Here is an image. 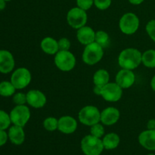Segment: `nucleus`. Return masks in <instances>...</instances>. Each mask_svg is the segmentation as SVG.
Here are the masks:
<instances>
[{
	"label": "nucleus",
	"instance_id": "17",
	"mask_svg": "<svg viewBox=\"0 0 155 155\" xmlns=\"http://www.w3.org/2000/svg\"><path fill=\"white\" fill-rule=\"evenodd\" d=\"M95 31L89 26H84L77 31V39L80 44L87 45L95 42Z\"/></svg>",
	"mask_w": 155,
	"mask_h": 155
},
{
	"label": "nucleus",
	"instance_id": "34",
	"mask_svg": "<svg viewBox=\"0 0 155 155\" xmlns=\"http://www.w3.org/2000/svg\"><path fill=\"white\" fill-rule=\"evenodd\" d=\"M102 87L103 86H95V85H94V88H93L94 94L96 95H98V96H101V91H102Z\"/></svg>",
	"mask_w": 155,
	"mask_h": 155
},
{
	"label": "nucleus",
	"instance_id": "12",
	"mask_svg": "<svg viewBox=\"0 0 155 155\" xmlns=\"http://www.w3.org/2000/svg\"><path fill=\"white\" fill-rule=\"evenodd\" d=\"M47 103L46 95L39 89H31L27 93V104L36 109L42 108Z\"/></svg>",
	"mask_w": 155,
	"mask_h": 155
},
{
	"label": "nucleus",
	"instance_id": "35",
	"mask_svg": "<svg viewBox=\"0 0 155 155\" xmlns=\"http://www.w3.org/2000/svg\"><path fill=\"white\" fill-rule=\"evenodd\" d=\"M148 130H155V119H151L147 123Z\"/></svg>",
	"mask_w": 155,
	"mask_h": 155
},
{
	"label": "nucleus",
	"instance_id": "40",
	"mask_svg": "<svg viewBox=\"0 0 155 155\" xmlns=\"http://www.w3.org/2000/svg\"><path fill=\"white\" fill-rule=\"evenodd\" d=\"M5 2H9V1H12V0H5Z\"/></svg>",
	"mask_w": 155,
	"mask_h": 155
},
{
	"label": "nucleus",
	"instance_id": "4",
	"mask_svg": "<svg viewBox=\"0 0 155 155\" xmlns=\"http://www.w3.org/2000/svg\"><path fill=\"white\" fill-rule=\"evenodd\" d=\"M78 120L82 124L92 127L101 121V111L94 105H86L82 107L78 113Z\"/></svg>",
	"mask_w": 155,
	"mask_h": 155
},
{
	"label": "nucleus",
	"instance_id": "20",
	"mask_svg": "<svg viewBox=\"0 0 155 155\" xmlns=\"http://www.w3.org/2000/svg\"><path fill=\"white\" fill-rule=\"evenodd\" d=\"M102 142L104 149L114 150L119 146L120 143V138L117 133H109L103 136Z\"/></svg>",
	"mask_w": 155,
	"mask_h": 155
},
{
	"label": "nucleus",
	"instance_id": "16",
	"mask_svg": "<svg viewBox=\"0 0 155 155\" xmlns=\"http://www.w3.org/2000/svg\"><path fill=\"white\" fill-rule=\"evenodd\" d=\"M139 143L148 151H155V130H144L138 137Z\"/></svg>",
	"mask_w": 155,
	"mask_h": 155
},
{
	"label": "nucleus",
	"instance_id": "27",
	"mask_svg": "<svg viewBox=\"0 0 155 155\" xmlns=\"http://www.w3.org/2000/svg\"><path fill=\"white\" fill-rule=\"evenodd\" d=\"M104 133L105 131H104V125L101 122L90 127V134L92 136L101 139L104 136Z\"/></svg>",
	"mask_w": 155,
	"mask_h": 155
},
{
	"label": "nucleus",
	"instance_id": "23",
	"mask_svg": "<svg viewBox=\"0 0 155 155\" xmlns=\"http://www.w3.org/2000/svg\"><path fill=\"white\" fill-rule=\"evenodd\" d=\"M16 88L12 82L2 81L0 83V95L2 97H11L15 94Z\"/></svg>",
	"mask_w": 155,
	"mask_h": 155
},
{
	"label": "nucleus",
	"instance_id": "29",
	"mask_svg": "<svg viewBox=\"0 0 155 155\" xmlns=\"http://www.w3.org/2000/svg\"><path fill=\"white\" fill-rule=\"evenodd\" d=\"M13 101L16 105H24L27 104V94L17 92L13 95Z\"/></svg>",
	"mask_w": 155,
	"mask_h": 155
},
{
	"label": "nucleus",
	"instance_id": "39",
	"mask_svg": "<svg viewBox=\"0 0 155 155\" xmlns=\"http://www.w3.org/2000/svg\"><path fill=\"white\" fill-rule=\"evenodd\" d=\"M147 155H155L154 154H152V153H150V154H147Z\"/></svg>",
	"mask_w": 155,
	"mask_h": 155
},
{
	"label": "nucleus",
	"instance_id": "26",
	"mask_svg": "<svg viewBox=\"0 0 155 155\" xmlns=\"http://www.w3.org/2000/svg\"><path fill=\"white\" fill-rule=\"evenodd\" d=\"M11 121L10 115L5 110H0V130H5L10 127Z\"/></svg>",
	"mask_w": 155,
	"mask_h": 155
},
{
	"label": "nucleus",
	"instance_id": "5",
	"mask_svg": "<svg viewBox=\"0 0 155 155\" xmlns=\"http://www.w3.org/2000/svg\"><path fill=\"white\" fill-rule=\"evenodd\" d=\"M54 63L61 71L69 72L75 68L77 59L71 51H58L54 55Z\"/></svg>",
	"mask_w": 155,
	"mask_h": 155
},
{
	"label": "nucleus",
	"instance_id": "19",
	"mask_svg": "<svg viewBox=\"0 0 155 155\" xmlns=\"http://www.w3.org/2000/svg\"><path fill=\"white\" fill-rule=\"evenodd\" d=\"M40 48L44 53L48 55L54 56L59 51L58 40L50 36H47L42 39L40 42Z\"/></svg>",
	"mask_w": 155,
	"mask_h": 155
},
{
	"label": "nucleus",
	"instance_id": "24",
	"mask_svg": "<svg viewBox=\"0 0 155 155\" xmlns=\"http://www.w3.org/2000/svg\"><path fill=\"white\" fill-rule=\"evenodd\" d=\"M109 41H110V36L107 32L104 30H98L95 32V42H97L98 45L104 48L108 45Z\"/></svg>",
	"mask_w": 155,
	"mask_h": 155
},
{
	"label": "nucleus",
	"instance_id": "18",
	"mask_svg": "<svg viewBox=\"0 0 155 155\" xmlns=\"http://www.w3.org/2000/svg\"><path fill=\"white\" fill-rule=\"evenodd\" d=\"M8 139L15 145H21L25 141V133L24 127L13 125L8 128Z\"/></svg>",
	"mask_w": 155,
	"mask_h": 155
},
{
	"label": "nucleus",
	"instance_id": "37",
	"mask_svg": "<svg viewBox=\"0 0 155 155\" xmlns=\"http://www.w3.org/2000/svg\"><path fill=\"white\" fill-rule=\"evenodd\" d=\"M150 86H151V89L154 92H155V75L153 76V77L151 80V83H150Z\"/></svg>",
	"mask_w": 155,
	"mask_h": 155
},
{
	"label": "nucleus",
	"instance_id": "3",
	"mask_svg": "<svg viewBox=\"0 0 155 155\" xmlns=\"http://www.w3.org/2000/svg\"><path fill=\"white\" fill-rule=\"evenodd\" d=\"M80 147L85 155H101L104 149L102 139L91 134L87 135L82 139Z\"/></svg>",
	"mask_w": 155,
	"mask_h": 155
},
{
	"label": "nucleus",
	"instance_id": "11",
	"mask_svg": "<svg viewBox=\"0 0 155 155\" xmlns=\"http://www.w3.org/2000/svg\"><path fill=\"white\" fill-rule=\"evenodd\" d=\"M136 82V75L133 71L122 69L120 70L116 74L115 83L119 85L123 89H130Z\"/></svg>",
	"mask_w": 155,
	"mask_h": 155
},
{
	"label": "nucleus",
	"instance_id": "31",
	"mask_svg": "<svg viewBox=\"0 0 155 155\" xmlns=\"http://www.w3.org/2000/svg\"><path fill=\"white\" fill-rule=\"evenodd\" d=\"M58 42L59 51H70L71 42L69 39L66 37L61 38L59 40H58Z\"/></svg>",
	"mask_w": 155,
	"mask_h": 155
},
{
	"label": "nucleus",
	"instance_id": "36",
	"mask_svg": "<svg viewBox=\"0 0 155 155\" xmlns=\"http://www.w3.org/2000/svg\"><path fill=\"white\" fill-rule=\"evenodd\" d=\"M128 1L130 4L134 5H139L142 4L145 0H128Z\"/></svg>",
	"mask_w": 155,
	"mask_h": 155
},
{
	"label": "nucleus",
	"instance_id": "10",
	"mask_svg": "<svg viewBox=\"0 0 155 155\" xmlns=\"http://www.w3.org/2000/svg\"><path fill=\"white\" fill-rule=\"evenodd\" d=\"M123 89L116 83H110L102 87L101 96L108 102H117L122 98Z\"/></svg>",
	"mask_w": 155,
	"mask_h": 155
},
{
	"label": "nucleus",
	"instance_id": "9",
	"mask_svg": "<svg viewBox=\"0 0 155 155\" xmlns=\"http://www.w3.org/2000/svg\"><path fill=\"white\" fill-rule=\"evenodd\" d=\"M32 75L30 71L26 68H19L13 71L10 81L16 89H23L30 85Z\"/></svg>",
	"mask_w": 155,
	"mask_h": 155
},
{
	"label": "nucleus",
	"instance_id": "21",
	"mask_svg": "<svg viewBox=\"0 0 155 155\" xmlns=\"http://www.w3.org/2000/svg\"><path fill=\"white\" fill-rule=\"evenodd\" d=\"M92 81L95 86H105L110 81V74L105 69L98 70L93 74Z\"/></svg>",
	"mask_w": 155,
	"mask_h": 155
},
{
	"label": "nucleus",
	"instance_id": "8",
	"mask_svg": "<svg viewBox=\"0 0 155 155\" xmlns=\"http://www.w3.org/2000/svg\"><path fill=\"white\" fill-rule=\"evenodd\" d=\"M9 115L13 125L22 127H24L27 125L31 117L30 108L26 104L16 105L11 110Z\"/></svg>",
	"mask_w": 155,
	"mask_h": 155
},
{
	"label": "nucleus",
	"instance_id": "38",
	"mask_svg": "<svg viewBox=\"0 0 155 155\" xmlns=\"http://www.w3.org/2000/svg\"><path fill=\"white\" fill-rule=\"evenodd\" d=\"M6 2L5 0H0V11H2L5 8Z\"/></svg>",
	"mask_w": 155,
	"mask_h": 155
},
{
	"label": "nucleus",
	"instance_id": "2",
	"mask_svg": "<svg viewBox=\"0 0 155 155\" xmlns=\"http://www.w3.org/2000/svg\"><path fill=\"white\" fill-rule=\"evenodd\" d=\"M104 56V48L97 42L86 45L82 54V60L86 64L95 65L101 61Z\"/></svg>",
	"mask_w": 155,
	"mask_h": 155
},
{
	"label": "nucleus",
	"instance_id": "32",
	"mask_svg": "<svg viewBox=\"0 0 155 155\" xmlns=\"http://www.w3.org/2000/svg\"><path fill=\"white\" fill-rule=\"evenodd\" d=\"M94 5V0H77V5L84 11H88Z\"/></svg>",
	"mask_w": 155,
	"mask_h": 155
},
{
	"label": "nucleus",
	"instance_id": "7",
	"mask_svg": "<svg viewBox=\"0 0 155 155\" xmlns=\"http://www.w3.org/2000/svg\"><path fill=\"white\" fill-rule=\"evenodd\" d=\"M67 22L73 29L78 30L86 25L88 15L86 11L83 10L79 7L72 8L67 14Z\"/></svg>",
	"mask_w": 155,
	"mask_h": 155
},
{
	"label": "nucleus",
	"instance_id": "13",
	"mask_svg": "<svg viewBox=\"0 0 155 155\" xmlns=\"http://www.w3.org/2000/svg\"><path fill=\"white\" fill-rule=\"evenodd\" d=\"M78 127L77 120L73 117L69 115L61 117L58 119V130L61 133L66 135L73 134L75 133Z\"/></svg>",
	"mask_w": 155,
	"mask_h": 155
},
{
	"label": "nucleus",
	"instance_id": "1",
	"mask_svg": "<svg viewBox=\"0 0 155 155\" xmlns=\"http://www.w3.org/2000/svg\"><path fill=\"white\" fill-rule=\"evenodd\" d=\"M142 53L138 48H127L120 51L118 56V64L122 69L133 70L142 64Z\"/></svg>",
	"mask_w": 155,
	"mask_h": 155
},
{
	"label": "nucleus",
	"instance_id": "33",
	"mask_svg": "<svg viewBox=\"0 0 155 155\" xmlns=\"http://www.w3.org/2000/svg\"><path fill=\"white\" fill-rule=\"evenodd\" d=\"M8 139V135L6 133L5 130H0V147L5 145Z\"/></svg>",
	"mask_w": 155,
	"mask_h": 155
},
{
	"label": "nucleus",
	"instance_id": "15",
	"mask_svg": "<svg viewBox=\"0 0 155 155\" xmlns=\"http://www.w3.org/2000/svg\"><path fill=\"white\" fill-rule=\"evenodd\" d=\"M15 61L12 53L8 50H0V73L7 74L13 71Z\"/></svg>",
	"mask_w": 155,
	"mask_h": 155
},
{
	"label": "nucleus",
	"instance_id": "30",
	"mask_svg": "<svg viewBox=\"0 0 155 155\" xmlns=\"http://www.w3.org/2000/svg\"><path fill=\"white\" fill-rule=\"evenodd\" d=\"M112 0H94V5L98 9L104 11L110 8Z\"/></svg>",
	"mask_w": 155,
	"mask_h": 155
},
{
	"label": "nucleus",
	"instance_id": "14",
	"mask_svg": "<svg viewBox=\"0 0 155 155\" xmlns=\"http://www.w3.org/2000/svg\"><path fill=\"white\" fill-rule=\"evenodd\" d=\"M120 118V111L114 107H107L101 111V121L104 126H112L118 122Z\"/></svg>",
	"mask_w": 155,
	"mask_h": 155
},
{
	"label": "nucleus",
	"instance_id": "22",
	"mask_svg": "<svg viewBox=\"0 0 155 155\" xmlns=\"http://www.w3.org/2000/svg\"><path fill=\"white\" fill-rule=\"evenodd\" d=\"M142 64L148 68H155V49H148L142 53Z\"/></svg>",
	"mask_w": 155,
	"mask_h": 155
},
{
	"label": "nucleus",
	"instance_id": "28",
	"mask_svg": "<svg viewBox=\"0 0 155 155\" xmlns=\"http://www.w3.org/2000/svg\"><path fill=\"white\" fill-rule=\"evenodd\" d=\"M145 30L148 33V36L155 43V19L148 21L145 27Z\"/></svg>",
	"mask_w": 155,
	"mask_h": 155
},
{
	"label": "nucleus",
	"instance_id": "6",
	"mask_svg": "<svg viewBox=\"0 0 155 155\" xmlns=\"http://www.w3.org/2000/svg\"><path fill=\"white\" fill-rule=\"evenodd\" d=\"M140 26L139 18L133 12L125 13L119 21L120 30L126 35H133L138 31Z\"/></svg>",
	"mask_w": 155,
	"mask_h": 155
},
{
	"label": "nucleus",
	"instance_id": "25",
	"mask_svg": "<svg viewBox=\"0 0 155 155\" xmlns=\"http://www.w3.org/2000/svg\"><path fill=\"white\" fill-rule=\"evenodd\" d=\"M43 127L48 132H54L58 130V119L54 117H48L43 120Z\"/></svg>",
	"mask_w": 155,
	"mask_h": 155
}]
</instances>
